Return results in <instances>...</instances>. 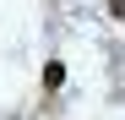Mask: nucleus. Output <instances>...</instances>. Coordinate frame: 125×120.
Returning a JSON list of instances; mask_svg holds the SVG:
<instances>
[{
    "label": "nucleus",
    "mask_w": 125,
    "mask_h": 120,
    "mask_svg": "<svg viewBox=\"0 0 125 120\" xmlns=\"http://www.w3.org/2000/svg\"><path fill=\"white\" fill-rule=\"evenodd\" d=\"M109 16H125V0H109Z\"/></svg>",
    "instance_id": "obj_2"
},
{
    "label": "nucleus",
    "mask_w": 125,
    "mask_h": 120,
    "mask_svg": "<svg viewBox=\"0 0 125 120\" xmlns=\"http://www.w3.org/2000/svg\"><path fill=\"white\" fill-rule=\"evenodd\" d=\"M60 87H65V66L49 60V66H44V93H60Z\"/></svg>",
    "instance_id": "obj_1"
}]
</instances>
